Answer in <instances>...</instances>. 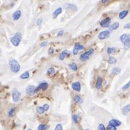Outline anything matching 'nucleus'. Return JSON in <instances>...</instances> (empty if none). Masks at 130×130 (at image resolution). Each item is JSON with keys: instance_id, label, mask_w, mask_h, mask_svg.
<instances>
[{"instance_id": "nucleus-1", "label": "nucleus", "mask_w": 130, "mask_h": 130, "mask_svg": "<svg viewBox=\"0 0 130 130\" xmlns=\"http://www.w3.org/2000/svg\"><path fill=\"white\" fill-rule=\"evenodd\" d=\"M9 66H10V71L13 73H18L21 69V65L19 63L13 58H11L9 60Z\"/></svg>"}, {"instance_id": "nucleus-2", "label": "nucleus", "mask_w": 130, "mask_h": 130, "mask_svg": "<svg viewBox=\"0 0 130 130\" xmlns=\"http://www.w3.org/2000/svg\"><path fill=\"white\" fill-rule=\"evenodd\" d=\"M22 40V35L21 32H16L10 38V42L14 46H18Z\"/></svg>"}, {"instance_id": "nucleus-3", "label": "nucleus", "mask_w": 130, "mask_h": 130, "mask_svg": "<svg viewBox=\"0 0 130 130\" xmlns=\"http://www.w3.org/2000/svg\"><path fill=\"white\" fill-rule=\"evenodd\" d=\"M94 53V50L93 49H89V51H86V52L83 53L81 56H80V60L81 61H86L87 60H89L91 56L93 55V54Z\"/></svg>"}, {"instance_id": "nucleus-4", "label": "nucleus", "mask_w": 130, "mask_h": 130, "mask_svg": "<svg viewBox=\"0 0 130 130\" xmlns=\"http://www.w3.org/2000/svg\"><path fill=\"white\" fill-rule=\"evenodd\" d=\"M21 93L16 88H13V91H12V97H13V101L14 102H18L19 100L21 99Z\"/></svg>"}, {"instance_id": "nucleus-5", "label": "nucleus", "mask_w": 130, "mask_h": 130, "mask_svg": "<svg viewBox=\"0 0 130 130\" xmlns=\"http://www.w3.org/2000/svg\"><path fill=\"white\" fill-rule=\"evenodd\" d=\"M38 91H39V90L37 89V88H36L34 85H29L27 88V89H26V92H27V93L29 96L34 95Z\"/></svg>"}, {"instance_id": "nucleus-6", "label": "nucleus", "mask_w": 130, "mask_h": 130, "mask_svg": "<svg viewBox=\"0 0 130 130\" xmlns=\"http://www.w3.org/2000/svg\"><path fill=\"white\" fill-rule=\"evenodd\" d=\"M110 36V32L109 30H104L101 32H99L98 35V38L99 40H105L108 38Z\"/></svg>"}, {"instance_id": "nucleus-7", "label": "nucleus", "mask_w": 130, "mask_h": 130, "mask_svg": "<svg viewBox=\"0 0 130 130\" xmlns=\"http://www.w3.org/2000/svg\"><path fill=\"white\" fill-rule=\"evenodd\" d=\"M110 23H111V18L110 17H108V18H104L103 20H102L100 21V25H101L102 27L106 28V27H110Z\"/></svg>"}, {"instance_id": "nucleus-8", "label": "nucleus", "mask_w": 130, "mask_h": 130, "mask_svg": "<svg viewBox=\"0 0 130 130\" xmlns=\"http://www.w3.org/2000/svg\"><path fill=\"white\" fill-rule=\"evenodd\" d=\"M122 43L123 44V49L125 51H127L130 49V34H128L127 37Z\"/></svg>"}, {"instance_id": "nucleus-9", "label": "nucleus", "mask_w": 130, "mask_h": 130, "mask_svg": "<svg viewBox=\"0 0 130 130\" xmlns=\"http://www.w3.org/2000/svg\"><path fill=\"white\" fill-rule=\"evenodd\" d=\"M84 49V46L80 44V43H76L75 45V47L73 49V51H72V53L74 55H77V53H78V51L80 50H83Z\"/></svg>"}, {"instance_id": "nucleus-10", "label": "nucleus", "mask_w": 130, "mask_h": 130, "mask_svg": "<svg viewBox=\"0 0 130 130\" xmlns=\"http://www.w3.org/2000/svg\"><path fill=\"white\" fill-rule=\"evenodd\" d=\"M72 88L77 92H80L81 90V85L79 82H75L72 84Z\"/></svg>"}, {"instance_id": "nucleus-11", "label": "nucleus", "mask_w": 130, "mask_h": 130, "mask_svg": "<svg viewBox=\"0 0 130 130\" xmlns=\"http://www.w3.org/2000/svg\"><path fill=\"white\" fill-rule=\"evenodd\" d=\"M37 89H38L39 90H47L48 88V82H40V83L39 84L38 87H37Z\"/></svg>"}, {"instance_id": "nucleus-12", "label": "nucleus", "mask_w": 130, "mask_h": 130, "mask_svg": "<svg viewBox=\"0 0 130 130\" xmlns=\"http://www.w3.org/2000/svg\"><path fill=\"white\" fill-rule=\"evenodd\" d=\"M69 55H70L69 51H68L67 50H64V51H63L59 55V59L60 60H63L64 59H65V57H66L67 56H69Z\"/></svg>"}, {"instance_id": "nucleus-13", "label": "nucleus", "mask_w": 130, "mask_h": 130, "mask_svg": "<svg viewBox=\"0 0 130 130\" xmlns=\"http://www.w3.org/2000/svg\"><path fill=\"white\" fill-rule=\"evenodd\" d=\"M130 112V104L129 105H126V106H124L122 109V114L123 115H127Z\"/></svg>"}, {"instance_id": "nucleus-14", "label": "nucleus", "mask_w": 130, "mask_h": 130, "mask_svg": "<svg viewBox=\"0 0 130 130\" xmlns=\"http://www.w3.org/2000/svg\"><path fill=\"white\" fill-rule=\"evenodd\" d=\"M21 16V10H16L13 14V18L14 21H18Z\"/></svg>"}, {"instance_id": "nucleus-15", "label": "nucleus", "mask_w": 130, "mask_h": 130, "mask_svg": "<svg viewBox=\"0 0 130 130\" xmlns=\"http://www.w3.org/2000/svg\"><path fill=\"white\" fill-rule=\"evenodd\" d=\"M121 122L118 120H116V119H112L109 121V125H111V126H113L116 127L121 126Z\"/></svg>"}, {"instance_id": "nucleus-16", "label": "nucleus", "mask_w": 130, "mask_h": 130, "mask_svg": "<svg viewBox=\"0 0 130 130\" xmlns=\"http://www.w3.org/2000/svg\"><path fill=\"white\" fill-rule=\"evenodd\" d=\"M62 12V8H58L56 10H54V12L53 13V15H52V16H53L54 18H56Z\"/></svg>"}, {"instance_id": "nucleus-17", "label": "nucleus", "mask_w": 130, "mask_h": 130, "mask_svg": "<svg viewBox=\"0 0 130 130\" xmlns=\"http://www.w3.org/2000/svg\"><path fill=\"white\" fill-rule=\"evenodd\" d=\"M102 78L101 76H99L96 80V88L97 89H100L102 88Z\"/></svg>"}, {"instance_id": "nucleus-18", "label": "nucleus", "mask_w": 130, "mask_h": 130, "mask_svg": "<svg viewBox=\"0 0 130 130\" xmlns=\"http://www.w3.org/2000/svg\"><path fill=\"white\" fill-rule=\"evenodd\" d=\"M74 101H75V102H76L77 104H79V105H81V104L83 102V98H82L80 96H78V95L75 96V97H74Z\"/></svg>"}, {"instance_id": "nucleus-19", "label": "nucleus", "mask_w": 130, "mask_h": 130, "mask_svg": "<svg viewBox=\"0 0 130 130\" xmlns=\"http://www.w3.org/2000/svg\"><path fill=\"white\" fill-rule=\"evenodd\" d=\"M128 13H129V11H128V10H123V11H121V12L119 13L118 17H119L120 19H123V18L128 15Z\"/></svg>"}, {"instance_id": "nucleus-20", "label": "nucleus", "mask_w": 130, "mask_h": 130, "mask_svg": "<svg viewBox=\"0 0 130 130\" xmlns=\"http://www.w3.org/2000/svg\"><path fill=\"white\" fill-rule=\"evenodd\" d=\"M121 69L120 68H118V67H116V68H113V70H112V74L113 75H114V76H117V75H118L120 73H121Z\"/></svg>"}, {"instance_id": "nucleus-21", "label": "nucleus", "mask_w": 130, "mask_h": 130, "mask_svg": "<svg viewBox=\"0 0 130 130\" xmlns=\"http://www.w3.org/2000/svg\"><path fill=\"white\" fill-rule=\"evenodd\" d=\"M72 121H73V122L75 123H78L81 121V118L77 115H73L72 116Z\"/></svg>"}, {"instance_id": "nucleus-22", "label": "nucleus", "mask_w": 130, "mask_h": 130, "mask_svg": "<svg viewBox=\"0 0 130 130\" xmlns=\"http://www.w3.org/2000/svg\"><path fill=\"white\" fill-rule=\"evenodd\" d=\"M15 113H16V109H15V107H13V108H11V109L9 110L7 115H8V116H9L10 118H12V117H13V116L15 115Z\"/></svg>"}, {"instance_id": "nucleus-23", "label": "nucleus", "mask_w": 130, "mask_h": 130, "mask_svg": "<svg viewBox=\"0 0 130 130\" xmlns=\"http://www.w3.org/2000/svg\"><path fill=\"white\" fill-rule=\"evenodd\" d=\"M29 76H30V74H29V71H25L24 73H23L20 76V77L21 78L22 80H27V79H28Z\"/></svg>"}, {"instance_id": "nucleus-24", "label": "nucleus", "mask_w": 130, "mask_h": 130, "mask_svg": "<svg viewBox=\"0 0 130 130\" xmlns=\"http://www.w3.org/2000/svg\"><path fill=\"white\" fill-rule=\"evenodd\" d=\"M69 68L71 69V70H72V71H77V64L75 63H69Z\"/></svg>"}, {"instance_id": "nucleus-25", "label": "nucleus", "mask_w": 130, "mask_h": 130, "mask_svg": "<svg viewBox=\"0 0 130 130\" xmlns=\"http://www.w3.org/2000/svg\"><path fill=\"white\" fill-rule=\"evenodd\" d=\"M118 27H119V23L118 22H115L110 26V31H113V30H117Z\"/></svg>"}, {"instance_id": "nucleus-26", "label": "nucleus", "mask_w": 130, "mask_h": 130, "mask_svg": "<svg viewBox=\"0 0 130 130\" xmlns=\"http://www.w3.org/2000/svg\"><path fill=\"white\" fill-rule=\"evenodd\" d=\"M108 63L110 65H113V64H116L117 63V60L114 57H109L108 60Z\"/></svg>"}, {"instance_id": "nucleus-27", "label": "nucleus", "mask_w": 130, "mask_h": 130, "mask_svg": "<svg viewBox=\"0 0 130 130\" xmlns=\"http://www.w3.org/2000/svg\"><path fill=\"white\" fill-rule=\"evenodd\" d=\"M116 48H114V47H108L107 49V53L108 55H113V54L116 53Z\"/></svg>"}, {"instance_id": "nucleus-28", "label": "nucleus", "mask_w": 130, "mask_h": 130, "mask_svg": "<svg viewBox=\"0 0 130 130\" xmlns=\"http://www.w3.org/2000/svg\"><path fill=\"white\" fill-rule=\"evenodd\" d=\"M48 129V126L45 124H40L38 128H37V130H47Z\"/></svg>"}, {"instance_id": "nucleus-29", "label": "nucleus", "mask_w": 130, "mask_h": 130, "mask_svg": "<svg viewBox=\"0 0 130 130\" xmlns=\"http://www.w3.org/2000/svg\"><path fill=\"white\" fill-rule=\"evenodd\" d=\"M67 9L70 10H72V11H75V10H77V7L75 5L69 4V5H67Z\"/></svg>"}, {"instance_id": "nucleus-30", "label": "nucleus", "mask_w": 130, "mask_h": 130, "mask_svg": "<svg viewBox=\"0 0 130 130\" xmlns=\"http://www.w3.org/2000/svg\"><path fill=\"white\" fill-rule=\"evenodd\" d=\"M47 73H48V75H53V74H54V73H55V69H54V68H50L48 69Z\"/></svg>"}, {"instance_id": "nucleus-31", "label": "nucleus", "mask_w": 130, "mask_h": 130, "mask_svg": "<svg viewBox=\"0 0 130 130\" xmlns=\"http://www.w3.org/2000/svg\"><path fill=\"white\" fill-rule=\"evenodd\" d=\"M129 88H130V81L128 82L125 85H123L121 89H122V90H128Z\"/></svg>"}, {"instance_id": "nucleus-32", "label": "nucleus", "mask_w": 130, "mask_h": 130, "mask_svg": "<svg viewBox=\"0 0 130 130\" xmlns=\"http://www.w3.org/2000/svg\"><path fill=\"white\" fill-rule=\"evenodd\" d=\"M36 110H37V113H39V114H43L45 113V110H43L42 107H37Z\"/></svg>"}, {"instance_id": "nucleus-33", "label": "nucleus", "mask_w": 130, "mask_h": 130, "mask_svg": "<svg viewBox=\"0 0 130 130\" xmlns=\"http://www.w3.org/2000/svg\"><path fill=\"white\" fill-rule=\"evenodd\" d=\"M97 130H107V129H106L105 126H104V124L100 123V124L98 126V127H97Z\"/></svg>"}, {"instance_id": "nucleus-34", "label": "nucleus", "mask_w": 130, "mask_h": 130, "mask_svg": "<svg viewBox=\"0 0 130 130\" xmlns=\"http://www.w3.org/2000/svg\"><path fill=\"white\" fill-rule=\"evenodd\" d=\"M55 130H63V127H62V125L61 123H58L56 126V128H55Z\"/></svg>"}, {"instance_id": "nucleus-35", "label": "nucleus", "mask_w": 130, "mask_h": 130, "mask_svg": "<svg viewBox=\"0 0 130 130\" xmlns=\"http://www.w3.org/2000/svg\"><path fill=\"white\" fill-rule=\"evenodd\" d=\"M42 108L45 111H48L50 108V106H49V105H48V104H45V105H44L42 106Z\"/></svg>"}, {"instance_id": "nucleus-36", "label": "nucleus", "mask_w": 130, "mask_h": 130, "mask_svg": "<svg viewBox=\"0 0 130 130\" xmlns=\"http://www.w3.org/2000/svg\"><path fill=\"white\" fill-rule=\"evenodd\" d=\"M42 21H43V19H42V18H39L37 20V26L41 25L42 23Z\"/></svg>"}, {"instance_id": "nucleus-37", "label": "nucleus", "mask_w": 130, "mask_h": 130, "mask_svg": "<svg viewBox=\"0 0 130 130\" xmlns=\"http://www.w3.org/2000/svg\"><path fill=\"white\" fill-rule=\"evenodd\" d=\"M108 129V130H116V127L108 124V129Z\"/></svg>"}, {"instance_id": "nucleus-38", "label": "nucleus", "mask_w": 130, "mask_h": 130, "mask_svg": "<svg viewBox=\"0 0 130 130\" xmlns=\"http://www.w3.org/2000/svg\"><path fill=\"white\" fill-rule=\"evenodd\" d=\"M54 48H49V49H48V54L49 55H51V54H53L54 53Z\"/></svg>"}, {"instance_id": "nucleus-39", "label": "nucleus", "mask_w": 130, "mask_h": 130, "mask_svg": "<svg viewBox=\"0 0 130 130\" xmlns=\"http://www.w3.org/2000/svg\"><path fill=\"white\" fill-rule=\"evenodd\" d=\"M48 41H44V42L41 43L40 46H41V47H45V46L48 45Z\"/></svg>"}, {"instance_id": "nucleus-40", "label": "nucleus", "mask_w": 130, "mask_h": 130, "mask_svg": "<svg viewBox=\"0 0 130 130\" xmlns=\"http://www.w3.org/2000/svg\"><path fill=\"white\" fill-rule=\"evenodd\" d=\"M123 28H124V29H130V22L128 23V24H126L123 26Z\"/></svg>"}, {"instance_id": "nucleus-41", "label": "nucleus", "mask_w": 130, "mask_h": 130, "mask_svg": "<svg viewBox=\"0 0 130 130\" xmlns=\"http://www.w3.org/2000/svg\"><path fill=\"white\" fill-rule=\"evenodd\" d=\"M64 30H60V31L58 32L57 35H58V36H62V35H64Z\"/></svg>"}, {"instance_id": "nucleus-42", "label": "nucleus", "mask_w": 130, "mask_h": 130, "mask_svg": "<svg viewBox=\"0 0 130 130\" xmlns=\"http://www.w3.org/2000/svg\"><path fill=\"white\" fill-rule=\"evenodd\" d=\"M108 1H109V0H101V2H102V4H105V3H107Z\"/></svg>"}, {"instance_id": "nucleus-43", "label": "nucleus", "mask_w": 130, "mask_h": 130, "mask_svg": "<svg viewBox=\"0 0 130 130\" xmlns=\"http://www.w3.org/2000/svg\"><path fill=\"white\" fill-rule=\"evenodd\" d=\"M2 50L1 48H0V57H1V55H2Z\"/></svg>"}, {"instance_id": "nucleus-44", "label": "nucleus", "mask_w": 130, "mask_h": 130, "mask_svg": "<svg viewBox=\"0 0 130 130\" xmlns=\"http://www.w3.org/2000/svg\"><path fill=\"white\" fill-rule=\"evenodd\" d=\"M84 130H90V129H84Z\"/></svg>"}, {"instance_id": "nucleus-45", "label": "nucleus", "mask_w": 130, "mask_h": 130, "mask_svg": "<svg viewBox=\"0 0 130 130\" xmlns=\"http://www.w3.org/2000/svg\"><path fill=\"white\" fill-rule=\"evenodd\" d=\"M129 9H130V4L129 5Z\"/></svg>"}, {"instance_id": "nucleus-46", "label": "nucleus", "mask_w": 130, "mask_h": 130, "mask_svg": "<svg viewBox=\"0 0 130 130\" xmlns=\"http://www.w3.org/2000/svg\"><path fill=\"white\" fill-rule=\"evenodd\" d=\"M27 130H32V129H28Z\"/></svg>"}, {"instance_id": "nucleus-47", "label": "nucleus", "mask_w": 130, "mask_h": 130, "mask_svg": "<svg viewBox=\"0 0 130 130\" xmlns=\"http://www.w3.org/2000/svg\"><path fill=\"white\" fill-rule=\"evenodd\" d=\"M15 1H17V0H15Z\"/></svg>"}]
</instances>
